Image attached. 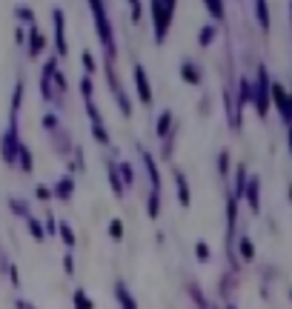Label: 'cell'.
I'll list each match as a JSON object with an SVG mask.
<instances>
[{
  "instance_id": "obj_50",
  "label": "cell",
  "mask_w": 292,
  "mask_h": 309,
  "mask_svg": "<svg viewBox=\"0 0 292 309\" xmlns=\"http://www.w3.org/2000/svg\"><path fill=\"white\" fill-rule=\"evenodd\" d=\"M226 309H235V307H226Z\"/></svg>"
},
{
  "instance_id": "obj_46",
  "label": "cell",
  "mask_w": 292,
  "mask_h": 309,
  "mask_svg": "<svg viewBox=\"0 0 292 309\" xmlns=\"http://www.w3.org/2000/svg\"><path fill=\"white\" fill-rule=\"evenodd\" d=\"M55 229H58V220H55V215H52V212H46V226H43V232H55Z\"/></svg>"
},
{
  "instance_id": "obj_40",
  "label": "cell",
  "mask_w": 292,
  "mask_h": 309,
  "mask_svg": "<svg viewBox=\"0 0 292 309\" xmlns=\"http://www.w3.org/2000/svg\"><path fill=\"white\" fill-rule=\"evenodd\" d=\"M58 126H60V120H58L55 112H49L46 117H43V129H46V132H58Z\"/></svg>"
},
{
  "instance_id": "obj_51",
  "label": "cell",
  "mask_w": 292,
  "mask_h": 309,
  "mask_svg": "<svg viewBox=\"0 0 292 309\" xmlns=\"http://www.w3.org/2000/svg\"><path fill=\"white\" fill-rule=\"evenodd\" d=\"M212 309H218V307H212Z\"/></svg>"
},
{
  "instance_id": "obj_49",
  "label": "cell",
  "mask_w": 292,
  "mask_h": 309,
  "mask_svg": "<svg viewBox=\"0 0 292 309\" xmlns=\"http://www.w3.org/2000/svg\"><path fill=\"white\" fill-rule=\"evenodd\" d=\"M14 307H17V309H35L29 301H14Z\"/></svg>"
},
{
  "instance_id": "obj_1",
  "label": "cell",
  "mask_w": 292,
  "mask_h": 309,
  "mask_svg": "<svg viewBox=\"0 0 292 309\" xmlns=\"http://www.w3.org/2000/svg\"><path fill=\"white\" fill-rule=\"evenodd\" d=\"M175 0H152L149 3V11H152V23H155V43L161 46L169 34V26H172V17H175Z\"/></svg>"
},
{
  "instance_id": "obj_23",
  "label": "cell",
  "mask_w": 292,
  "mask_h": 309,
  "mask_svg": "<svg viewBox=\"0 0 292 309\" xmlns=\"http://www.w3.org/2000/svg\"><path fill=\"white\" fill-rule=\"evenodd\" d=\"M115 169H117V175H120L123 186H132V183H135V166H132L129 160H120V163H117Z\"/></svg>"
},
{
  "instance_id": "obj_6",
  "label": "cell",
  "mask_w": 292,
  "mask_h": 309,
  "mask_svg": "<svg viewBox=\"0 0 292 309\" xmlns=\"http://www.w3.org/2000/svg\"><path fill=\"white\" fill-rule=\"evenodd\" d=\"M52 23H55V57L69 55V43H66V17L60 9H52Z\"/></svg>"
},
{
  "instance_id": "obj_2",
  "label": "cell",
  "mask_w": 292,
  "mask_h": 309,
  "mask_svg": "<svg viewBox=\"0 0 292 309\" xmlns=\"http://www.w3.org/2000/svg\"><path fill=\"white\" fill-rule=\"evenodd\" d=\"M89 9H92V17H95V29H97V37L106 49V57L112 60L115 57V32H112V20L106 14V6L100 0H89Z\"/></svg>"
},
{
  "instance_id": "obj_9",
  "label": "cell",
  "mask_w": 292,
  "mask_h": 309,
  "mask_svg": "<svg viewBox=\"0 0 292 309\" xmlns=\"http://www.w3.org/2000/svg\"><path fill=\"white\" fill-rule=\"evenodd\" d=\"M244 201L249 204L252 212H261V178H258V175H249V178H246Z\"/></svg>"
},
{
  "instance_id": "obj_22",
  "label": "cell",
  "mask_w": 292,
  "mask_h": 309,
  "mask_svg": "<svg viewBox=\"0 0 292 309\" xmlns=\"http://www.w3.org/2000/svg\"><path fill=\"white\" fill-rule=\"evenodd\" d=\"M58 235H60V240H63L69 249L75 246V240H78V238H75V229H72L69 220H58Z\"/></svg>"
},
{
  "instance_id": "obj_31",
  "label": "cell",
  "mask_w": 292,
  "mask_h": 309,
  "mask_svg": "<svg viewBox=\"0 0 292 309\" xmlns=\"http://www.w3.org/2000/svg\"><path fill=\"white\" fill-rule=\"evenodd\" d=\"M215 34H218V29H215L212 23L200 26V32H198V43H200V46H209L212 40H215Z\"/></svg>"
},
{
  "instance_id": "obj_36",
  "label": "cell",
  "mask_w": 292,
  "mask_h": 309,
  "mask_svg": "<svg viewBox=\"0 0 292 309\" xmlns=\"http://www.w3.org/2000/svg\"><path fill=\"white\" fill-rule=\"evenodd\" d=\"M187 289H189V295H192V301L198 304V309H209V301L203 298V292H198V286H195V284H189Z\"/></svg>"
},
{
  "instance_id": "obj_44",
  "label": "cell",
  "mask_w": 292,
  "mask_h": 309,
  "mask_svg": "<svg viewBox=\"0 0 292 309\" xmlns=\"http://www.w3.org/2000/svg\"><path fill=\"white\" fill-rule=\"evenodd\" d=\"M129 9H132V23H138L140 20V11H143V3L135 0V3H129Z\"/></svg>"
},
{
  "instance_id": "obj_7",
  "label": "cell",
  "mask_w": 292,
  "mask_h": 309,
  "mask_svg": "<svg viewBox=\"0 0 292 309\" xmlns=\"http://www.w3.org/2000/svg\"><path fill=\"white\" fill-rule=\"evenodd\" d=\"M269 98H272L269 103H275V106H278L281 120H284V123H290V120H292V106H290V95H287V89H284L281 83H269Z\"/></svg>"
},
{
  "instance_id": "obj_14",
  "label": "cell",
  "mask_w": 292,
  "mask_h": 309,
  "mask_svg": "<svg viewBox=\"0 0 292 309\" xmlns=\"http://www.w3.org/2000/svg\"><path fill=\"white\" fill-rule=\"evenodd\" d=\"M72 192H75V178H72V175H63V178L52 186V198H58V201H72Z\"/></svg>"
},
{
  "instance_id": "obj_39",
  "label": "cell",
  "mask_w": 292,
  "mask_h": 309,
  "mask_svg": "<svg viewBox=\"0 0 292 309\" xmlns=\"http://www.w3.org/2000/svg\"><path fill=\"white\" fill-rule=\"evenodd\" d=\"M195 255H198V261H209V258H212V249H209V243H203V240H198V243H195Z\"/></svg>"
},
{
  "instance_id": "obj_24",
  "label": "cell",
  "mask_w": 292,
  "mask_h": 309,
  "mask_svg": "<svg viewBox=\"0 0 292 309\" xmlns=\"http://www.w3.org/2000/svg\"><path fill=\"white\" fill-rule=\"evenodd\" d=\"M238 255H241V261H255V243L246 238V235L238 240Z\"/></svg>"
},
{
  "instance_id": "obj_33",
  "label": "cell",
  "mask_w": 292,
  "mask_h": 309,
  "mask_svg": "<svg viewBox=\"0 0 292 309\" xmlns=\"http://www.w3.org/2000/svg\"><path fill=\"white\" fill-rule=\"evenodd\" d=\"M81 63H83V69H86V78H92L95 72H97V63H95V57H92V52H89V49H83Z\"/></svg>"
},
{
  "instance_id": "obj_12",
  "label": "cell",
  "mask_w": 292,
  "mask_h": 309,
  "mask_svg": "<svg viewBox=\"0 0 292 309\" xmlns=\"http://www.w3.org/2000/svg\"><path fill=\"white\" fill-rule=\"evenodd\" d=\"M43 46H46V37H43V32H40V26H37V23H32V26H29V43H26L29 57H40Z\"/></svg>"
},
{
  "instance_id": "obj_15",
  "label": "cell",
  "mask_w": 292,
  "mask_h": 309,
  "mask_svg": "<svg viewBox=\"0 0 292 309\" xmlns=\"http://www.w3.org/2000/svg\"><path fill=\"white\" fill-rule=\"evenodd\" d=\"M175 129V117H172V109H164V112L158 114V123H155V137H161L164 140L169 132Z\"/></svg>"
},
{
  "instance_id": "obj_32",
  "label": "cell",
  "mask_w": 292,
  "mask_h": 309,
  "mask_svg": "<svg viewBox=\"0 0 292 309\" xmlns=\"http://www.w3.org/2000/svg\"><path fill=\"white\" fill-rule=\"evenodd\" d=\"M109 238L115 240V243L123 240V220H120V217H112V220H109Z\"/></svg>"
},
{
  "instance_id": "obj_21",
  "label": "cell",
  "mask_w": 292,
  "mask_h": 309,
  "mask_svg": "<svg viewBox=\"0 0 292 309\" xmlns=\"http://www.w3.org/2000/svg\"><path fill=\"white\" fill-rule=\"evenodd\" d=\"M235 220H238V198L229 192L226 195V223H229V235L235 232Z\"/></svg>"
},
{
  "instance_id": "obj_16",
  "label": "cell",
  "mask_w": 292,
  "mask_h": 309,
  "mask_svg": "<svg viewBox=\"0 0 292 309\" xmlns=\"http://www.w3.org/2000/svg\"><path fill=\"white\" fill-rule=\"evenodd\" d=\"M140 158L146 163V172H149V181H152V192H161V169H158V163L149 152H140Z\"/></svg>"
},
{
  "instance_id": "obj_45",
  "label": "cell",
  "mask_w": 292,
  "mask_h": 309,
  "mask_svg": "<svg viewBox=\"0 0 292 309\" xmlns=\"http://www.w3.org/2000/svg\"><path fill=\"white\" fill-rule=\"evenodd\" d=\"M6 269H9V278H12V286H20V272H17V266H14V263H9Z\"/></svg>"
},
{
  "instance_id": "obj_17",
  "label": "cell",
  "mask_w": 292,
  "mask_h": 309,
  "mask_svg": "<svg viewBox=\"0 0 292 309\" xmlns=\"http://www.w3.org/2000/svg\"><path fill=\"white\" fill-rule=\"evenodd\" d=\"M238 109H235V112H238V117H241V109H244L246 103H252V83H249V80L246 78H241L238 80Z\"/></svg>"
},
{
  "instance_id": "obj_43",
  "label": "cell",
  "mask_w": 292,
  "mask_h": 309,
  "mask_svg": "<svg viewBox=\"0 0 292 309\" xmlns=\"http://www.w3.org/2000/svg\"><path fill=\"white\" fill-rule=\"evenodd\" d=\"M92 89H95L92 78H83V80H81V92H83V101H86V98H92Z\"/></svg>"
},
{
  "instance_id": "obj_28",
  "label": "cell",
  "mask_w": 292,
  "mask_h": 309,
  "mask_svg": "<svg viewBox=\"0 0 292 309\" xmlns=\"http://www.w3.org/2000/svg\"><path fill=\"white\" fill-rule=\"evenodd\" d=\"M26 226H29V235H32L35 240H46V232H43V223H40V220H37L35 215H32V217H26Z\"/></svg>"
},
{
  "instance_id": "obj_35",
  "label": "cell",
  "mask_w": 292,
  "mask_h": 309,
  "mask_svg": "<svg viewBox=\"0 0 292 309\" xmlns=\"http://www.w3.org/2000/svg\"><path fill=\"white\" fill-rule=\"evenodd\" d=\"M20 103H23V80H17V83H14V92H12V114H17Z\"/></svg>"
},
{
  "instance_id": "obj_8",
  "label": "cell",
  "mask_w": 292,
  "mask_h": 309,
  "mask_svg": "<svg viewBox=\"0 0 292 309\" xmlns=\"http://www.w3.org/2000/svg\"><path fill=\"white\" fill-rule=\"evenodd\" d=\"M55 72H58V57H49L43 63V72H40V95H43V101H55V89H52Z\"/></svg>"
},
{
  "instance_id": "obj_18",
  "label": "cell",
  "mask_w": 292,
  "mask_h": 309,
  "mask_svg": "<svg viewBox=\"0 0 292 309\" xmlns=\"http://www.w3.org/2000/svg\"><path fill=\"white\" fill-rule=\"evenodd\" d=\"M14 166H20V172H29L35 169V160H32V152H29V146H26L23 140H20V146H17V163Z\"/></svg>"
},
{
  "instance_id": "obj_5",
  "label": "cell",
  "mask_w": 292,
  "mask_h": 309,
  "mask_svg": "<svg viewBox=\"0 0 292 309\" xmlns=\"http://www.w3.org/2000/svg\"><path fill=\"white\" fill-rule=\"evenodd\" d=\"M83 106H86V114H89V120H92V137L97 143H103V146H112V137H109V132H106V126H103V114H100V109L95 106V101L86 98Z\"/></svg>"
},
{
  "instance_id": "obj_20",
  "label": "cell",
  "mask_w": 292,
  "mask_h": 309,
  "mask_svg": "<svg viewBox=\"0 0 292 309\" xmlns=\"http://www.w3.org/2000/svg\"><path fill=\"white\" fill-rule=\"evenodd\" d=\"M246 163H238L235 166V189H232V195L235 198H244V186H246Z\"/></svg>"
},
{
  "instance_id": "obj_42",
  "label": "cell",
  "mask_w": 292,
  "mask_h": 309,
  "mask_svg": "<svg viewBox=\"0 0 292 309\" xmlns=\"http://www.w3.org/2000/svg\"><path fill=\"white\" fill-rule=\"evenodd\" d=\"M35 198H37V201H49V198H52V189L43 186V183H37V186H35Z\"/></svg>"
},
{
  "instance_id": "obj_38",
  "label": "cell",
  "mask_w": 292,
  "mask_h": 309,
  "mask_svg": "<svg viewBox=\"0 0 292 309\" xmlns=\"http://www.w3.org/2000/svg\"><path fill=\"white\" fill-rule=\"evenodd\" d=\"M14 14H17V20L29 23V26L35 23V14H32V9H29V6H17V9H14Z\"/></svg>"
},
{
  "instance_id": "obj_37",
  "label": "cell",
  "mask_w": 292,
  "mask_h": 309,
  "mask_svg": "<svg viewBox=\"0 0 292 309\" xmlns=\"http://www.w3.org/2000/svg\"><path fill=\"white\" fill-rule=\"evenodd\" d=\"M206 11L215 20H223V3H218V0H206Z\"/></svg>"
},
{
  "instance_id": "obj_10",
  "label": "cell",
  "mask_w": 292,
  "mask_h": 309,
  "mask_svg": "<svg viewBox=\"0 0 292 309\" xmlns=\"http://www.w3.org/2000/svg\"><path fill=\"white\" fill-rule=\"evenodd\" d=\"M135 89H138V98H140V103H152V86H149V78H146V69L140 66V63H135Z\"/></svg>"
},
{
  "instance_id": "obj_48",
  "label": "cell",
  "mask_w": 292,
  "mask_h": 309,
  "mask_svg": "<svg viewBox=\"0 0 292 309\" xmlns=\"http://www.w3.org/2000/svg\"><path fill=\"white\" fill-rule=\"evenodd\" d=\"M14 40H17V43H23V40H26V32L20 29V26H17V32H14Z\"/></svg>"
},
{
  "instance_id": "obj_4",
  "label": "cell",
  "mask_w": 292,
  "mask_h": 309,
  "mask_svg": "<svg viewBox=\"0 0 292 309\" xmlns=\"http://www.w3.org/2000/svg\"><path fill=\"white\" fill-rule=\"evenodd\" d=\"M269 75H267V66L261 63L258 66V78H255V89H252V103H255V112L258 117H267L269 114Z\"/></svg>"
},
{
  "instance_id": "obj_26",
  "label": "cell",
  "mask_w": 292,
  "mask_h": 309,
  "mask_svg": "<svg viewBox=\"0 0 292 309\" xmlns=\"http://www.w3.org/2000/svg\"><path fill=\"white\" fill-rule=\"evenodd\" d=\"M9 209L17 217H32V209H29V204H26L23 198H9Z\"/></svg>"
},
{
  "instance_id": "obj_47",
  "label": "cell",
  "mask_w": 292,
  "mask_h": 309,
  "mask_svg": "<svg viewBox=\"0 0 292 309\" xmlns=\"http://www.w3.org/2000/svg\"><path fill=\"white\" fill-rule=\"evenodd\" d=\"M63 269H66V275H75V258L72 255H63Z\"/></svg>"
},
{
  "instance_id": "obj_27",
  "label": "cell",
  "mask_w": 292,
  "mask_h": 309,
  "mask_svg": "<svg viewBox=\"0 0 292 309\" xmlns=\"http://www.w3.org/2000/svg\"><path fill=\"white\" fill-rule=\"evenodd\" d=\"M255 17H258V23H261V29L269 32V6L264 3V0H258L255 3Z\"/></svg>"
},
{
  "instance_id": "obj_29",
  "label": "cell",
  "mask_w": 292,
  "mask_h": 309,
  "mask_svg": "<svg viewBox=\"0 0 292 309\" xmlns=\"http://www.w3.org/2000/svg\"><path fill=\"white\" fill-rule=\"evenodd\" d=\"M146 215L152 217V220L161 215V192H149V201H146Z\"/></svg>"
},
{
  "instance_id": "obj_25",
  "label": "cell",
  "mask_w": 292,
  "mask_h": 309,
  "mask_svg": "<svg viewBox=\"0 0 292 309\" xmlns=\"http://www.w3.org/2000/svg\"><path fill=\"white\" fill-rule=\"evenodd\" d=\"M106 178H109V183H112V192H115V198H123V181H120V175H117V169L115 166H109L106 169Z\"/></svg>"
},
{
  "instance_id": "obj_19",
  "label": "cell",
  "mask_w": 292,
  "mask_h": 309,
  "mask_svg": "<svg viewBox=\"0 0 292 309\" xmlns=\"http://www.w3.org/2000/svg\"><path fill=\"white\" fill-rule=\"evenodd\" d=\"M115 298L120 301V307H123V309H138V301H135V298L129 295L126 284H120V281L115 284Z\"/></svg>"
},
{
  "instance_id": "obj_3",
  "label": "cell",
  "mask_w": 292,
  "mask_h": 309,
  "mask_svg": "<svg viewBox=\"0 0 292 309\" xmlns=\"http://www.w3.org/2000/svg\"><path fill=\"white\" fill-rule=\"evenodd\" d=\"M17 146H20L17 114H12V120H9V129L0 135V158H3V163H9V166H14V163H17Z\"/></svg>"
},
{
  "instance_id": "obj_11",
  "label": "cell",
  "mask_w": 292,
  "mask_h": 309,
  "mask_svg": "<svg viewBox=\"0 0 292 309\" xmlns=\"http://www.w3.org/2000/svg\"><path fill=\"white\" fill-rule=\"evenodd\" d=\"M181 78L187 80L189 86H200V83H203V69H200V63L184 60V63H181Z\"/></svg>"
},
{
  "instance_id": "obj_30",
  "label": "cell",
  "mask_w": 292,
  "mask_h": 309,
  "mask_svg": "<svg viewBox=\"0 0 292 309\" xmlns=\"http://www.w3.org/2000/svg\"><path fill=\"white\" fill-rule=\"evenodd\" d=\"M75 309H95V304H92V298L86 295V289H75Z\"/></svg>"
},
{
  "instance_id": "obj_13",
  "label": "cell",
  "mask_w": 292,
  "mask_h": 309,
  "mask_svg": "<svg viewBox=\"0 0 292 309\" xmlns=\"http://www.w3.org/2000/svg\"><path fill=\"white\" fill-rule=\"evenodd\" d=\"M172 178H175V189H178V204L181 206H189V181H187V175H184V169H172Z\"/></svg>"
},
{
  "instance_id": "obj_41",
  "label": "cell",
  "mask_w": 292,
  "mask_h": 309,
  "mask_svg": "<svg viewBox=\"0 0 292 309\" xmlns=\"http://www.w3.org/2000/svg\"><path fill=\"white\" fill-rule=\"evenodd\" d=\"M218 172H221L223 178L229 175V152H226V149H223L221 155H218Z\"/></svg>"
},
{
  "instance_id": "obj_34",
  "label": "cell",
  "mask_w": 292,
  "mask_h": 309,
  "mask_svg": "<svg viewBox=\"0 0 292 309\" xmlns=\"http://www.w3.org/2000/svg\"><path fill=\"white\" fill-rule=\"evenodd\" d=\"M115 98H117V106H120V114L123 117H132V103H129V95L123 89L115 92Z\"/></svg>"
}]
</instances>
